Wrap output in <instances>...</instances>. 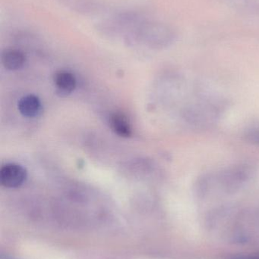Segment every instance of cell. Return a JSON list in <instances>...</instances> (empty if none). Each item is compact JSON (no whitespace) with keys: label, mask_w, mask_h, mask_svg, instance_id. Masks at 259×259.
I'll list each match as a JSON object with an SVG mask.
<instances>
[{"label":"cell","mask_w":259,"mask_h":259,"mask_svg":"<svg viewBox=\"0 0 259 259\" xmlns=\"http://www.w3.org/2000/svg\"><path fill=\"white\" fill-rule=\"evenodd\" d=\"M184 101L180 116L190 129L211 128L219 122L226 111V100L199 83L191 84Z\"/></svg>","instance_id":"cell-1"},{"label":"cell","mask_w":259,"mask_h":259,"mask_svg":"<svg viewBox=\"0 0 259 259\" xmlns=\"http://www.w3.org/2000/svg\"><path fill=\"white\" fill-rule=\"evenodd\" d=\"M255 174V167L249 163L232 164L199 176L195 184V191L199 197L214 193H234L252 181Z\"/></svg>","instance_id":"cell-2"},{"label":"cell","mask_w":259,"mask_h":259,"mask_svg":"<svg viewBox=\"0 0 259 259\" xmlns=\"http://www.w3.org/2000/svg\"><path fill=\"white\" fill-rule=\"evenodd\" d=\"M132 33L137 34V37L143 39L149 44L165 46L173 41V31L162 24L147 22L140 24Z\"/></svg>","instance_id":"cell-3"},{"label":"cell","mask_w":259,"mask_h":259,"mask_svg":"<svg viewBox=\"0 0 259 259\" xmlns=\"http://www.w3.org/2000/svg\"><path fill=\"white\" fill-rule=\"evenodd\" d=\"M27 179V170L20 164L8 163L0 170V182L7 188L21 187Z\"/></svg>","instance_id":"cell-4"},{"label":"cell","mask_w":259,"mask_h":259,"mask_svg":"<svg viewBox=\"0 0 259 259\" xmlns=\"http://www.w3.org/2000/svg\"><path fill=\"white\" fill-rule=\"evenodd\" d=\"M109 123L112 131L120 137L127 138L132 136V129L130 121L123 112H116L111 114Z\"/></svg>","instance_id":"cell-5"},{"label":"cell","mask_w":259,"mask_h":259,"mask_svg":"<svg viewBox=\"0 0 259 259\" xmlns=\"http://www.w3.org/2000/svg\"><path fill=\"white\" fill-rule=\"evenodd\" d=\"M2 63L6 69L16 71L21 69L25 63L26 57L17 49H6L2 53Z\"/></svg>","instance_id":"cell-6"},{"label":"cell","mask_w":259,"mask_h":259,"mask_svg":"<svg viewBox=\"0 0 259 259\" xmlns=\"http://www.w3.org/2000/svg\"><path fill=\"white\" fill-rule=\"evenodd\" d=\"M18 109L23 116L27 118L38 116L41 110V100L34 95L25 96L18 102Z\"/></svg>","instance_id":"cell-7"},{"label":"cell","mask_w":259,"mask_h":259,"mask_svg":"<svg viewBox=\"0 0 259 259\" xmlns=\"http://www.w3.org/2000/svg\"><path fill=\"white\" fill-rule=\"evenodd\" d=\"M55 85L61 94H69L76 89V79L69 71H58L53 77Z\"/></svg>","instance_id":"cell-8"},{"label":"cell","mask_w":259,"mask_h":259,"mask_svg":"<svg viewBox=\"0 0 259 259\" xmlns=\"http://www.w3.org/2000/svg\"><path fill=\"white\" fill-rule=\"evenodd\" d=\"M246 139L249 141L259 145V129H251L246 133Z\"/></svg>","instance_id":"cell-9"},{"label":"cell","mask_w":259,"mask_h":259,"mask_svg":"<svg viewBox=\"0 0 259 259\" xmlns=\"http://www.w3.org/2000/svg\"><path fill=\"white\" fill-rule=\"evenodd\" d=\"M231 259H259V253L249 254V255H239Z\"/></svg>","instance_id":"cell-10"}]
</instances>
